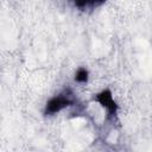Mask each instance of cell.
<instances>
[{
  "label": "cell",
  "instance_id": "4",
  "mask_svg": "<svg viewBox=\"0 0 152 152\" xmlns=\"http://www.w3.org/2000/svg\"><path fill=\"white\" fill-rule=\"evenodd\" d=\"M89 78V72L86 68H80L77 69L76 74H75V80L80 83H86Z\"/></svg>",
  "mask_w": 152,
  "mask_h": 152
},
{
  "label": "cell",
  "instance_id": "2",
  "mask_svg": "<svg viewBox=\"0 0 152 152\" xmlns=\"http://www.w3.org/2000/svg\"><path fill=\"white\" fill-rule=\"evenodd\" d=\"M95 100L106 109V112L108 113V115H114L116 113V109H118L116 102L114 101L113 95H112V93L108 89H104L101 93L96 94Z\"/></svg>",
  "mask_w": 152,
  "mask_h": 152
},
{
  "label": "cell",
  "instance_id": "3",
  "mask_svg": "<svg viewBox=\"0 0 152 152\" xmlns=\"http://www.w3.org/2000/svg\"><path fill=\"white\" fill-rule=\"evenodd\" d=\"M75 7L80 10H87V8H96L104 4L106 0H69Z\"/></svg>",
  "mask_w": 152,
  "mask_h": 152
},
{
  "label": "cell",
  "instance_id": "1",
  "mask_svg": "<svg viewBox=\"0 0 152 152\" xmlns=\"http://www.w3.org/2000/svg\"><path fill=\"white\" fill-rule=\"evenodd\" d=\"M72 102H74L72 94L69 90L63 91V93H61L58 95H55L46 102V104H45V114L46 115H53L56 113H59L64 108L71 106Z\"/></svg>",
  "mask_w": 152,
  "mask_h": 152
}]
</instances>
